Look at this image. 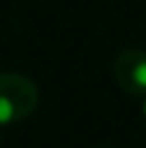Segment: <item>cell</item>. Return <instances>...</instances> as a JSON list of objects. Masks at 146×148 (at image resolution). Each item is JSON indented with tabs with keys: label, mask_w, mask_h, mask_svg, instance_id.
Returning a JSON list of instances; mask_svg holds the SVG:
<instances>
[{
	"label": "cell",
	"mask_w": 146,
	"mask_h": 148,
	"mask_svg": "<svg viewBox=\"0 0 146 148\" xmlns=\"http://www.w3.org/2000/svg\"><path fill=\"white\" fill-rule=\"evenodd\" d=\"M142 112H144V116H146V97H144V103H142Z\"/></svg>",
	"instance_id": "cell-3"
},
{
	"label": "cell",
	"mask_w": 146,
	"mask_h": 148,
	"mask_svg": "<svg viewBox=\"0 0 146 148\" xmlns=\"http://www.w3.org/2000/svg\"><path fill=\"white\" fill-rule=\"evenodd\" d=\"M114 77L125 92L146 97V52L138 47L123 49L114 60Z\"/></svg>",
	"instance_id": "cell-2"
},
{
	"label": "cell",
	"mask_w": 146,
	"mask_h": 148,
	"mask_svg": "<svg viewBox=\"0 0 146 148\" xmlns=\"http://www.w3.org/2000/svg\"><path fill=\"white\" fill-rule=\"evenodd\" d=\"M39 105V88L22 73H0V125L26 120Z\"/></svg>",
	"instance_id": "cell-1"
}]
</instances>
